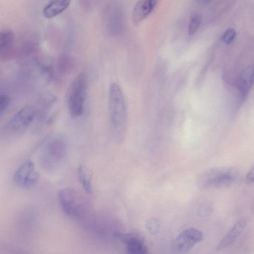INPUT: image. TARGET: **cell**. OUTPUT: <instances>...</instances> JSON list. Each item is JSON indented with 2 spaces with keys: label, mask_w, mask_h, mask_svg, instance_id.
I'll list each match as a JSON object with an SVG mask.
<instances>
[{
  "label": "cell",
  "mask_w": 254,
  "mask_h": 254,
  "mask_svg": "<svg viewBox=\"0 0 254 254\" xmlns=\"http://www.w3.org/2000/svg\"><path fill=\"white\" fill-rule=\"evenodd\" d=\"M14 35L9 29H4L0 33V54L5 55L10 52L14 43Z\"/></svg>",
  "instance_id": "9a60e30c"
},
{
  "label": "cell",
  "mask_w": 254,
  "mask_h": 254,
  "mask_svg": "<svg viewBox=\"0 0 254 254\" xmlns=\"http://www.w3.org/2000/svg\"><path fill=\"white\" fill-rule=\"evenodd\" d=\"M104 23L106 31L111 35H117L123 32L124 15L119 2L113 1L108 5L104 14Z\"/></svg>",
  "instance_id": "8992f818"
},
{
  "label": "cell",
  "mask_w": 254,
  "mask_h": 254,
  "mask_svg": "<svg viewBox=\"0 0 254 254\" xmlns=\"http://www.w3.org/2000/svg\"><path fill=\"white\" fill-rule=\"evenodd\" d=\"M146 226L151 234H155L157 232L159 228V223L157 220L152 218L148 220L146 222Z\"/></svg>",
  "instance_id": "ffe728a7"
},
{
  "label": "cell",
  "mask_w": 254,
  "mask_h": 254,
  "mask_svg": "<svg viewBox=\"0 0 254 254\" xmlns=\"http://www.w3.org/2000/svg\"><path fill=\"white\" fill-rule=\"evenodd\" d=\"M10 103V98L5 94H1L0 96V115L6 110Z\"/></svg>",
  "instance_id": "44dd1931"
},
{
  "label": "cell",
  "mask_w": 254,
  "mask_h": 254,
  "mask_svg": "<svg viewBox=\"0 0 254 254\" xmlns=\"http://www.w3.org/2000/svg\"><path fill=\"white\" fill-rule=\"evenodd\" d=\"M87 90V78L84 72H80L72 79L66 93V103L70 116H80L83 112Z\"/></svg>",
  "instance_id": "277c9868"
},
{
  "label": "cell",
  "mask_w": 254,
  "mask_h": 254,
  "mask_svg": "<svg viewBox=\"0 0 254 254\" xmlns=\"http://www.w3.org/2000/svg\"><path fill=\"white\" fill-rule=\"evenodd\" d=\"M34 108L27 106L16 112L7 122L4 130L9 135H19L26 131L35 116Z\"/></svg>",
  "instance_id": "5b68a950"
},
{
  "label": "cell",
  "mask_w": 254,
  "mask_h": 254,
  "mask_svg": "<svg viewBox=\"0 0 254 254\" xmlns=\"http://www.w3.org/2000/svg\"><path fill=\"white\" fill-rule=\"evenodd\" d=\"M197 2L201 4H207L211 1H212L213 0H196Z\"/></svg>",
  "instance_id": "603a6c76"
},
{
  "label": "cell",
  "mask_w": 254,
  "mask_h": 254,
  "mask_svg": "<svg viewBox=\"0 0 254 254\" xmlns=\"http://www.w3.org/2000/svg\"><path fill=\"white\" fill-rule=\"evenodd\" d=\"M236 32L233 28L227 29L222 36V41L227 44H231L235 39Z\"/></svg>",
  "instance_id": "d6986e66"
},
{
  "label": "cell",
  "mask_w": 254,
  "mask_h": 254,
  "mask_svg": "<svg viewBox=\"0 0 254 254\" xmlns=\"http://www.w3.org/2000/svg\"><path fill=\"white\" fill-rule=\"evenodd\" d=\"M71 0H50L44 7L43 14L47 18H51L64 11L69 5Z\"/></svg>",
  "instance_id": "4fadbf2b"
},
{
  "label": "cell",
  "mask_w": 254,
  "mask_h": 254,
  "mask_svg": "<svg viewBox=\"0 0 254 254\" xmlns=\"http://www.w3.org/2000/svg\"><path fill=\"white\" fill-rule=\"evenodd\" d=\"M114 237L126 245L127 251L130 254H145L148 249L141 235L136 232L130 233L115 232Z\"/></svg>",
  "instance_id": "30bf717a"
},
{
  "label": "cell",
  "mask_w": 254,
  "mask_h": 254,
  "mask_svg": "<svg viewBox=\"0 0 254 254\" xmlns=\"http://www.w3.org/2000/svg\"><path fill=\"white\" fill-rule=\"evenodd\" d=\"M247 220L241 219L237 221L228 231L217 246L220 251L231 245L241 234L247 226Z\"/></svg>",
  "instance_id": "7c38bea8"
},
{
  "label": "cell",
  "mask_w": 254,
  "mask_h": 254,
  "mask_svg": "<svg viewBox=\"0 0 254 254\" xmlns=\"http://www.w3.org/2000/svg\"><path fill=\"white\" fill-rule=\"evenodd\" d=\"M60 206L70 217L86 225L93 224L95 211L91 202L82 193L71 188L61 190L58 194Z\"/></svg>",
  "instance_id": "6da1fadb"
},
{
  "label": "cell",
  "mask_w": 254,
  "mask_h": 254,
  "mask_svg": "<svg viewBox=\"0 0 254 254\" xmlns=\"http://www.w3.org/2000/svg\"><path fill=\"white\" fill-rule=\"evenodd\" d=\"M67 143L62 135L57 134L49 138L43 147V154L49 161H59L63 159L67 152Z\"/></svg>",
  "instance_id": "ba28073f"
},
{
  "label": "cell",
  "mask_w": 254,
  "mask_h": 254,
  "mask_svg": "<svg viewBox=\"0 0 254 254\" xmlns=\"http://www.w3.org/2000/svg\"><path fill=\"white\" fill-rule=\"evenodd\" d=\"M246 181L248 184H251L254 182V165L248 172Z\"/></svg>",
  "instance_id": "7402d4cb"
},
{
  "label": "cell",
  "mask_w": 254,
  "mask_h": 254,
  "mask_svg": "<svg viewBox=\"0 0 254 254\" xmlns=\"http://www.w3.org/2000/svg\"><path fill=\"white\" fill-rule=\"evenodd\" d=\"M77 176L85 191L87 193H92V172L91 170L86 166L81 165L78 168Z\"/></svg>",
  "instance_id": "2e32d148"
},
{
  "label": "cell",
  "mask_w": 254,
  "mask_h": 254,
  "mask_svg": "<svg viewBox=\"0 0 254 254\" xmlns=\"http://www.w3.org/2000/svg\"><path fill=\"white\" fill-rule=\"evenodd\" d=\"M201 22V16L199 14L193 15L190 18L188 25V33L193 35L199 29Z\"/></svg>",
  "instance_id": "e0dca14e"
},
{
  "label": "cell",
  "mask_w": 254,
  "mask_h": 254,
  "mask_svg": "<svg viewBox=\"0 0 254 254\" xmlns=\"http://www.w3.org/2000/svg\"><path fill=\"white\" fill-rule=\"evenodd\" d=\"M108 111L114 134L118 138H124L127 128V113L122 90L115 82L109 87Z\"/></svg>",
  "instance_id": "7a4b0ae2"
},
{
  "label": "cell",
  "mask_w": 254,
  "mask_h": 254,
  "mask_svg": "<svg viewBox=\"0 0 254 254\" xmlns=\"http://www.w3.org/2000/svg\"><path fill=\"white\" fill-rule=\"evenodd\" d=\"M254 83V65L243 70L238 81L239 88L244 96L247 95Z\"/></svg>",
  "instance_id": "5bb4252c"
},
{
  "label": "cell",
  "mask_w": 254,
  "mask_h": 254,
  "mask_svg": "<svg viewBox=\"0 0 254 254\" xmlns=\"http://www.w3.org/2000/svg\"><path fill=\"white\" fill-rule=\"evenodd\" d=\"M73 66L71 60L66 56L62 57L59 62V69L63 72H67L70 70Z\"/></svg>",
  "instance_id": "ac0fdd59"
},
{
  "label": "cell",
  "mask_w": 254,
  "mask_h": 254,
  "mask_svg": "<svg viewBox=\"0 0 254 254\" xmlns=\"http://www.w3.org/2000/svg\"><path fill=\"white\" fill-rule=\"evenodd\" d=\"M159 0H138L134 5L132 19L138 24L146 19L153 11Z\"/></svg>",
  "instance_id": "8fae6325"
},
{
  "label": "cell",
  "mask_w": 254,
  "mask_h": 254,
  "mask_svg": "<svg viewBox=\"0 0 254 254\" xmlns=\"http://www.w3.org/2000/svg\"><path fill=\"white\" fill-rule=\"evenodd\" d=\"M39 174L35 171L33 162L27 160L16 170L13 175V182L17 186L29 188L37 182Z\"/></svg>",
  "instance_id": "9c48e42d"
},
{
  "label": "cell",
  "mask_w": 254,
  "mask_h": 254,
  "mask_svg": "<svg viewBox=\"0 0 254 254\" xmlns=\"http://www.w3.org/2000/svg\"><path fill=\"white\" fill-rule=\"evenodd\" d=\"M203 238V234L199 230L193 228H188L180 233L174 240L172 244V250L176 253H186Z\"/></svg>",
  "instance_id": "52a82bcc"
},
{
  "label": "cell",
  "mask_w": 254,
  "mask_h": 254,
  "mask_svg": "<svg viewBox=\"0 0 254 254\" xmlns=\"http://www.w3.org/2000/svg\"><path fill=\"white\" fill-rule=\"evenodd\" d=\"M239 172L234 167L208 169L199 175L196 183L200 189L222 188L231 186L237 179Z\"/></svg>",
  "instance_id": "3957f363"
}]
</instances>
